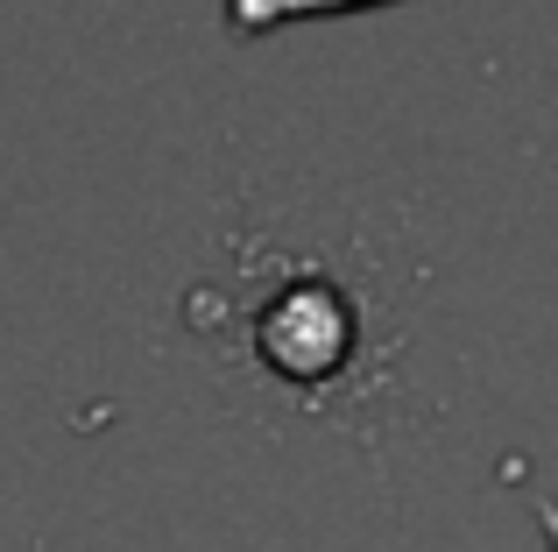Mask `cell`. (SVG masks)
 Returning a JSON list of instances; mask_svg holds the SVG:
<instances>
[{
  "instance_id": "1",
  "label": "cell",
  "mask_w": 558,
  "mask_h": 552,
  "mask_svg": "<svg viewBox=\"0 0 558 552\" xmlns=\"http://www.w3.org/2000/svg\"><path fill=\"white\" fill-rule=\"evenodd\" d=\"M184 319L219 361L247 369L304 411L368 404L396 347L375 263L332 241H227L219 269L191 284Z\"/></svg>"
},
{
  "instance_id": "2",
  "label": "cell",
  "mask_w": 558,
  "mask_h": 552,
  "mask_svg": "<svg viewBox=\"0 0 558 552\" xmlns=\"http://www.w3.org/2000/svg\"><path fill=\"white\" fill-rule=\"evenodd\" d=\"M347 8H375V0H227V22L241 36H255V28H283L304 22V14H347Z\"/></svg>"
},
{
  "instance_id": "3",
  "label": "cell",
  "mask_w": 558,
  "mask_h": 552,
  "mask_svg": "<svg viewBox=\"0 0 558 552\" xmlns=\"http://www.w3.org/2000/svg\"><path fill=\"white\" fill-rule=\"evenodd\" d=\"M537 525H545V545L558 552V503H537Z\"/></svg>"
}]
</instances>
